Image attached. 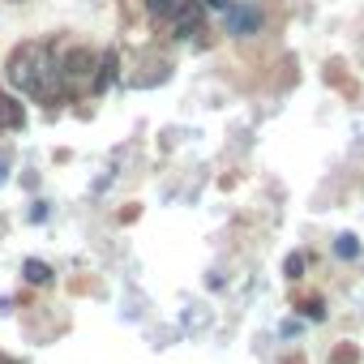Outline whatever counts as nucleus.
<instances>
[{
    "instance_id": "5",
    "label": "nucleus",
    "mask_w": 364,
    "mask_h": 364,
    "mask_svg": "<svg viewBox=\"0 0 364 364\" xmlns=\"http://www.w3.org/2000/svg\"><path fill=\"white\" fill-rule=\"evenodd\" d=\"M228 26H232V35H249V31L262 26V14L257 9H232L228 14Z\"/></svg>"
},
{
    "instance_id": "6",
    "label": "nucleus",
    "mask_w": 364,
    "mask_h": 364,
    "mask_svg": "<svg viewBox=\"0 0 364 364\" xmlns=\"http://www.w3.org/2000/svg\"><path fill=\"white\" fill-rule=\"evenodd\" d=\"M112 77H116V52H107V56L99 60V73H95V90H107V86H112Z\"/></svg>"
},
{
    "instance_id": "11",
    "label": "nucleus",
    "mask_w": 364,
    "mask_h": 364,
    "mask_svg": "<svg viewBox=\"0 0 364 364\" xmlns=\"http://www.w3.org/2000/svg\"><path fill=\"white\" fill-rule=\"evenodd\" d=\"M304 317L321 321V317H326V304H321V300H309V304H304Z\"/></svg>"
},
{
    "instance_id": "10",
    "label": "nucleus",
    "mask_w": 364,
    "mask_h": 364,
    "mask_svg": "<svg viewBox=\"0 0 364 364\" xmlns=\"http://www.w3.org/2000/svg\"><path fill=\"white\" fill-rule=\"evenodd\" d=\"M304 274V253H291L287 257V279H300Z\"/></svg>"
},
{
    "instance_id": "3",
    "label": "nucleus",
    "mask_w": 364,
    "mask_h": 364,
    "mask_svg": "<svg viewBox=\"0 0 364 364\" xmlns=\"http://www.w3.org/2000/svg\"><path fill=\"white\" fill-rule=\"evenodd\" d=\"M95 65H99V56H95V52H86V48H77V52H69V56H65V65H60L56 73H60L65 82H73V77H86Z\"/></svg>"
},
{
    "instance_id": "8",
    "label": "nucleus",
    "mask_w": 364,
    "mask_h": 364,
    "mask_svg": "<svg viewBox=\"0 0 364 364\" xmlns=\"http://www.w3.org/2000/svg\"><path fill=\"white\" fill-rule=\"evenodd\" d=\"M334 253H338V257H360V240H355V236H338V240H334Z\"/></svg>"
},
{
    "instance_id": "7",
    "label": "nucleus",
    "mask_w": 364,
    "mask_h": 364,
    "mask_svg": "<svg viewBox=\"0 0 364 364\" xmlns=\"http://www.w3.org/2000/svg\"><path fill=\"white\" fill-rule=\"evenodd\" d=\"M22 274H26L31 283H39V287H43V283H52V266H48V262H35V257L22 266Z\"/></svg>"
},
{
    "instance_id": "2",
    "label": "nucleus",
    "mask_w": 364,
    "mask_h": 364,
    "mask_svg": "<svg viewBox=\"0 0 364 364\" xmlns=\"http://www.w3.org/2000/svg\"><path fill=\"white\" fill-rule=\"evenodd\" d=\"M202 18H206V5L202 0H176V9H171V35L176 39H189L198 26H202Z\"/></svg>"
},
{
    "instance_id": "1",
    "label": "nucleus",
    "mask_w": 364,
    "mask_h": 364,
    "mask_svg": "<svg viewBox=\"0 0 364 364\" xmlns=\"http://www.w3.org/2000/svg\"><path fill=\"white\" fill-rule=\"evenodd\" d=\"M9 82H14L18 90L43 95V99H56V95H60L56 69L48 65V48H39V43H22V48L9 56Z\"/></svg>"
},
{
    "instance_id": "9",
    "label": "nucleus",
    "mask_w": 364,
    "mask_h": 364,
    "mask_svg": "<svg viewBox=\"0 0 364 364\" xmlns=\"http://www.w3.org/2000/svg\"><path fill=\"white\" fill-rule=\"evenodd\" d=\"M171 9H176V0H146L150 18H171Z\"/></svg>"
},
{
    "instance_id": "12",
    "label": "nucleus",
    "mask_w": 364,
    "mask_h": 364,
    "mask_svg": "<svg viewBox=\"0 0 364 364\" xmlns=\"http://www.w3.org/2000/svg\"><path fill=\"white\" fill-rule=\"evenodd\" d=\"M0 364H5V360H0Z\"/></svg>"
},
{
    "instance_id": "4",
    "label": "nucleus",
    "mask_w": 364,
    "mask_h": 364,
    "mask_svg": "<svg viewBox=\"0 0 364 364\" xmlns=\"http://www.w3.org/2000/svg\"><path fill=\"white\" fill-rule=\"evenodd\" d=\"M22 120H26L22 103H18L14 95H5V90H0V133H5V129H22Z\"/></svg>"
}]
</instances>
